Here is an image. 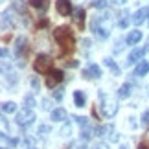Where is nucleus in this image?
Instances as JSON below:
<instances>
[{
	"mask_svg": "<svg viewBox=\"0 0 149 149\" xmlns=\"http://www.w3.org/2000/svg\"><path fill=\"white\" fill-rule=\"evenodd\" d=\"M101 112H103V116H107V118H112L114 114L118 112V103L114 101L111 96H107V94H103L101 92Z\"/></svg>",
	"mask_w": 149,
	"mask_h": 149,
	"instance_id": "f03ea898",
	"label": "nucleus"
},
{
	"mask_svg": "<svg viewBox=\"0 0 149 149\" xmlns=\"http://www.w3.org/2000/svg\"><path fill=\"white\" fill-rule=\"evenodd\" d=\"M24 39H22V37H19V39H17V54H22V48H24Z\"/></svg>",
	"mask_w": 149,
	"mask_h": 149,
	"instance_id": "412c9836",
	"label": "nucleus"
},
{
	"mask_svg": "<svg viewBox=\"0 0 149 149\" xmlns=\"http://www.w3.org/2000/svg\"><path fill=\"white\" fill-rule=\"evenodd\" d=\"M85 101H87L85 94L81 90H76V92H74V103H76V107H85Z\"/></svg>",
	"mask_w": 149,
	"mask_h": 149,
	"instance_id": "2eb2a0df",
	"label": "nucleus"
},
{
	"mask_svg": "<svg viewBox=\"0 0 149 149\" xmlns=\"http://www.w3.org/2000/svg\"><path fill=\"white\" fill-rule=\"evenodd\" d=\"M118 96H120V98H129V96H131V85L129 83H123L122 87H120Z\"/></svg>",
	"mask_w": 149,
	"mask_h": 149,
	"instance_id": "dca6fc26",
	"label": "nucleus"
},
{
	"mask_svg": "<svg viewBox=\"0 0 149 149\" xmlns=\"http://www.w3.org/2000/svg\"><path fill=\"white\" fill-rule=\"evenodd\" d=\"M83 77H87V79H92V77H101V68L98 65H90L87 70H83Z\"/></svg>",
	"mask_w": 149,
	"mask_h": 149,
	"instance_id": "1a4fd4ad",
	"label": "nucleus"
},
{
	"mask_svg": "<svg viewBox=\"0 0 149 149\" xmlns=\"http://www.w3.org/2000/svg\"><path fill=\"white\" fill-rule=\"evenodd\" d=\"M39 133H50V125H41V127H39Z\"/></svg>",
	"mask_w": 149,
	"mask_h": 149,
	"instance_id": "cd10ccee",
	"label": "nucleus"
},
{
	"mask_svg": "<svg viewBox=\"0 0 149 149\" xmlns=\"http://www.w3.org/2000/svg\"><path fill=\"white\" fill-rule=\"evenodd\" d=\"M72 15H74V22L81 28L83 26V20H85V9L83 8H76V9L72 11Z\"/></svg>",
	"mask_w": 149,
	"mask_h": 149,
	"instance_id": "f8f14e48",
	"label": "nucleus"
},
{
	"mask_svg": "<svg viewBox=\"0 0 149 149\" xmlns=\"http://www.w3.org/2000/svg\"><path fill=\"white\" fill-rule=\"evenodd\" d=\"M147 17H149V8L146 6V8H142V9H138V11H136V13L133 15V19H131V20H133V24L140 26L142 22H144V20L147 19Z\"/></svg>",
	"mask_w": 149,
	"mask_h": 149,
	"instance_id": "6e6552de",
	"label": "nucleus"
},
{
	"mask_svg": "<svg viewBox=\"0 0 149 149\" xmlns=\"http://www.w3.org/2000/svg\"><path fill=\"white\" fill-rule=\"evenodd\" d=\"M70 131H72V127H70V123L63 125V129H61V136H68V134H70Z\"/></svg>",
	"mask_w": 149,
	"mask_h": 149,
	"instance_id": "5701e85b",
	"label": "nucleus"
},
{
	"mask_svg": "<svg viewBox=\"0 0 149 149\" xmlns=\"http://www.w3.org/2000/svg\"><path fill=\"white\" fill-rule=\"evenodd\" d=\"M147 50H149L147 46H138L136 50H133L129 54V57H127V61H125V63H127V65H133V63H136L138 59H142V57L147 54Z\"/></svg>",
	"mask_w": 149,
	"mask_h": 149,
	"instance_id": "39448f33",
	"label": "nucleus"
},
{
	"mask_svg": "<svg viewBox=\"0 0 149 149\" xmlns=\"http://www.w3.org/2000/svg\"><path fill=\"white\" fill-rule=\"evenodd\" d=\"M140 149H149V147L147 146H140Z\"/></svg>",
	"mask_w": 149,
	"mask_h": 149,
	"instance_id": "e433bc0d",
	"label": "nucleus"
},
{
	"mask_svg": "<svg viewBox=\"0 0 149 149\" xmlns=\"http://www.w3.org/2000/svg\"><path fill=\"white\" fill-rule=\"evenodd\" d=\"M54 37H55V41L59 42V46H63V48L68 50V52H72L74 46H76L72 30H70V28H66V26H59V28H57V30L54 31Z\"/></svg>",
	"mask_w": 149,
	"mask_h": 149,
	"instance_id": "f257e3e1",
	"label": "nucleus"
},
{
	"mask_svg": "<svg viewBox=\"0 0 149 149\" xmlns=\"http://www.w3.org/2000/svg\"><path fill=\"white\" fill-rule=\"evenodd\" d=\"M147 134H149V133H147Z\"/></svg>",
	"mask_w": 149,
	"mask_h": 149,
	"instance_id": "58836bf2",
	"label": "nucleus"
},
{
	"mask_svg": "<svg viewBox=\"0 0 149 149\" xmlns=\"http://www.w3.org/2000/svg\"><path fill=\"white\" fill-rule=\"evenodd\" d=\"M17 144H19V140H17V138H11V140H9V146H11V147H15Z\"/></svg>",
	"mask_w": 149,
	"mask_h": 149,
	"instance_id": "2f4dec72",
	"label": "nucleus"
},
{
	"mask_svg": "<svg viewBox=\"0 0 149 149\" xmlns=\"http://www.w3.org/2000/svg\"><path fill=\"white\" fill-rule=\"evenodd\" d=\"M74 120H76L79 125H83V127H87V125H88V120L83 118V116H74Z\"/></svg>",
	"mask_w": 149,
	"mask_h": 149,
	"instance_id": "4be33fe9",
	"label": "nucleus"
},
{
	"mask_svg": "<svg viewBox=\"0 0 149 149\" xmlns=\"http://www.w3.org/2000/svg\"><path fill=\"white\" fill-rule=\"evenodd\" d=\"M42 107H44V109H50V107H52V105H50V100H44V101H42Z\"/></svg>",
	"mask_w": 149,
	"mask_h": 149,
	"instance_id": "473e14b6",
	"label": "nucleus"
},
{
	"mask_svg": "<svg viewBox=\"0 0 149 149\" xmlns=\"http://www.w3.org/2000/svg\"><path fill=\"white\" fill-rule=\"evenodd\" d=\"M142 123H144V125H149V111L144 112V116H142Z\"/></svg>",
	"mask_w": 149,
	"mask_h": 149,
	"instance_id": "393cba45",
	"label": "nucleus"
},
{
	"mask_svg": "<svg viewBox=\"0 0 149 149\" xmlns=\"http://www.w3.org/2000/svg\"><path fill=\"white\" fill-rule=\"evenodd\" d=\"M54 98H55L57 101L63 100V88H55V90H54Z\"/></svg>",
	"mask_w": 149,
	"mask_h": 149,
	"instance_id": "b1692460",
	"label": "nucleus"
},
{
	"mask_svg": "<svg viewBox=\"0 0 149 149\" xmlns=\"http://www.w3.org/2000/svg\"><path fill=\"white\" fill-rule=\"evenodd\" d=\"M140 41H142V31H140V30H134V31H131L129 35H127V39H125V42H127L129 46H133V44L140 42Z\"/></svg>",
	"mask_w": 149,
	"mask_h": 149,
	"instance_id": "9b49d317",
	"label": "nucleus"
},
{
	"mask_svg": "<svg viewBox=\"0 0 149 149\" xmlns=\"http://www.w3.org/2000/svg\"><path fill=\"white\" fill-rule=\"evenodd\" d=\"M30 4L35 9H39V11H46L50 8V2H48V0H30Z\"/></svg>",
	"mask_w": 149,
	"mask_h": 149,
	"instance_id": "4468645a",
	"label": "nucleus"
},
{
	"mask_svg": "<svg viewBox=\"0 0 149 149\" xmlns=\"http://www.w3.org/2000/svg\"><path fill=\"white\" fill-rule=\"evenodd\" d=\"M33 68H35V72H39V74H50L52 68H54V61H52L48 55H39L35 59Z\"/></svg>",
	"mask_w": 149,
	"mask_h": 149,
	"instance_id": "7ed1b4c3",
	"label": "nucleus"
},
{
	"mask_svg": "<svg viewBox=\"0 0 149 149\" xmlns=\"http://www.w3.org/2000/svg\"><path fill=\"white\" fill-rule=\"evenodd\" d=\"M52 120H54V122H63V120H66V111L65 109H54V111H52Z\"/></svg>",
	"mask_w": 149,
	"mask_h": 149,
	"instance_id": "ddd939ff",
	"label": "nucleus"
},
{
	"mask_svg": "<svg viewBox=\"0 0 149 149\" xmlns=\"http://www.w3.org/2000/svg\"><path fill=\"white\" fill-rule=\"evenodd\" d=\"M112 4H116V6H123V4H127V0H112Z\"/></svg>",
	"mask_w": 149,
	"mask_h": 149,
	"instance_id": "c756f323",
	"label": "nucleus"
},
{
	"mask_svg": "<svg viewBox=\"0 0 149 149\" xmlns=\"http://www.w3.org/2000/svg\"><path fill=\"white\" fill-rule=\"evenodd\" d=\"M33 120H35V112H33L31 109H24L22 112L17 114V123H19L20 127H28V125H31Z\"/></svg>",
	"mask_w": 149,
	"mask_h": 149,
	"instance_id": "20e7f679",
	"label": "nucleus"
},
{
	"mask_svg": "<svg viewBox=\"0 0 149 149\" xmlns=\"http://www.w3.org/2000/svg\"><path fill=\"white\" fill-rule=\"evenodd\" d=\"M55 9H57V13L59 15H68V13H72V4H70V0H57L55 2Z\"/></svg>",
	"mask_w": 149,
	"mask_h": 149,
	"instance_id": "0eeeda50",
	"label": "nucleus"
},
{
	"mask_svg": "<svg viewBox=\"0 0 149 149\" xmlns=\"http://www.w3.org/2000/svg\"><path fill=\"white\" fill-rule=\"evenodd\" d=\"M147 72H149V63L142 59L138 65H136V68H134V76L136 77H142V76H146Z\"/></svg>",
	"mask_w": 149,
	"mask_h": 149,
	"instance_id": "9d476101",
	"label": "nucleus"
},
{
	"mask_svg": "<svg viewBox=\"0 0 149 149\" xmlns=\"http://www.w3.org/2000/svg\"><path fill=\"white\" fill-rule=\"evenodd\" d=\"M15 109H17V105H15V103L13 101H6V103H2V111L4 112H15Z\"/></svg>",
	"mask_w": 149,
	"mask_h": 149,
	"instance_id": "a211bd4d",
	"label": "nucleus"
},
{
	"mask_svg": "<svg viewBox=\"0 0 149 149\" xmlns=\"http://www.w3.org/2000/svg\"><path fill=\"white\" fill-rule=\"evenodd\" d=\"M105 65H107L109 68H111V72L114 74V76H120V68L116 66V63H114V61L111 59V57H107V59H105Z\"/></svg>",
	"mask_w": 149,
	"mask_h": 149,
	"instance_id": "f3484780",
	"label": "nucleus"
},
{
	"mask_svg": "<svg viewBox=\"0 0 149 149\" xmlns=\"http://www.w3.org/2000/svg\"><path fill=\"white\" fill-rule=\"evenodd\" d=\"M90 138V131H81V140H88Z\"/></svg>",
	"mask_w": 149,
	"mask_h": 149,
	"instance_id": "bb28decb",
	"label": "nucleus"
},
{
	"mask_svg": "<svg viewBox=\"0 0 149 149\" xmlns=\"http://www.w3.org/2000/svg\"><path fill=\"white\" fill-rule=\"evenodd\" d=\"M63 72L61 70H52L50 74H48V79H46V85L50 88H54V87H57V85H59L61 81H63Z\"/></svg>",
	"mask_w": 149,
	"mask_h": 149,
	"instance_id": "423d86ee",
	"label": "nucleus"
},
{
	"mask_svg": "<svg viewBox=\"0 0 149 149\" xmlns=\"http://www.w3.org/2000/svg\"><path fill=\"white\" fill-rule=\"evenodd\" d=\"M92 6H94V8H98V9H103V8H107V0H94Z\"/></svg>",
	"mask_w": 149,
	"mask_h": 149,
	"instance_id": "aec40b11",
	"label": "nucleus"
},
{
	"mask_svg": "<svg viewBox=\"0 0 149 149\" xmlns=\"http://www.w3.org/2000/svg\"><path fill=\"white\" fill-rule=\"evenodd\" d=\"M24 107L26 109H33L35 107V98H33V96H26L24 98Z\"/></svg>",
	"mask_w": 149,
	"mask_h": 149,
	"instance_id": "6ab92c4d",
	"label": "nucleus"
},
{
	"mask_svg": "<svg viewBox=\"0 0 149 149\" xmlns=\"http://www.w3.org/2000/svg\"><path fill=\"white\" fill-rule=\"evenodd\" d=\"M92 149H109V146H107V144H103V142H100V144H94Z\"/></svg>",
	"mask_w": 149,
	"mask_h": 149,
	"instance_id": "a878e982",
	"label": "nucleus"
},
{
	"mask_svg": "<svg viewBox=\"0 0 149 149\" xmlns=\"http://www.w3.org/2000/svg\"><path fill=\"white\" fill-rule=\"evenodd\" d=\"M83 44H85V48H88V46H90V41H88V39H85Z\"/></svg>",
	"mask_w": 149,
	"mask_h": 149,
	"instance_id": "f704fd0d",
	"label": "nucleus"
},
{
	"mask_svg": "<svg viewBox=\"0 0 149 149\" xmlns=\"http://www.w3.org/2000/svg\"><path fill=\"white\" fill-rule=\"evenodd\" d=\"M122 149H127V147H122Z\"/></svg>",
	"mask_w": 149,
	"mask_h": 149,
	"instance_id": "4c0bfd02",
	"label": "nucleus"
},
{
	"mask_svg": "<svg viewBox=\"0 0 149 149\" xmlns=\"http://www.w3.org/2000/svg\"><path fill=\"white\" fill-rule=\"evenodd\" d=\"M116 52H122V41L116 42Z\"/></svg>",
	"mask_w": 149,
	"mask_h": 149,
	"instance_id": "72a5a7b5",
	"label": "nucleus"
},
{
	"mask_svg": "<svg viewBox=\"0 0 149 149\" xmlns=\"http://www.w3.org/2000/svg\"><path fill=\"white\" fill-rule=\"evenodd\" d=\"M2 57H4V59L8 57V50H6V48H2Z\"/></svg>",
	"mask_w": 149,
	"mask_h": 149,
	"instance_id": "c9c22d12",
	"label": "nucleus"
},
{
	"mask_svg": "<svg viewBox=\"0 0 149 149\" xmlns=\"http://www.w3.org/2000/svg\"><path fill=\"white\" fill-rule=\"evenodd\" d=\"M66 66H70V68H76V66H77V61H66Z\"/></svg>",
	"mask_w": 149,
	"mask_h": 149,
	"instance_id": "c85d7f7f",
	"label": "nucleus"
},
{
	"mask_svg": "<svg viewBox=\"0 0 149 149\" xmlns=\"http://www.w3.org/2000/svg\"><path fill=\"white\" fill-rule=\"evenodd\" d=\"M31 87H33V88H35V90L39 88V81H37V79H31Z\"/></svg>",
	"mask_w": 149,
	"mask_h": 149,
	"instance_id": "7c9ffc66",
	"label": "nucleus"
}]
</instances>
